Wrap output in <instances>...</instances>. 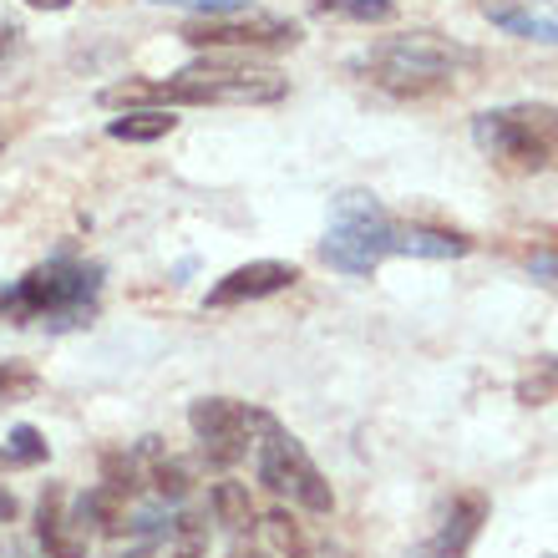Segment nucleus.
Here are the masks:
<instances>
[{
    "instance_id": "f257e3e1",
    "label": "nucleus",
    "mask_w": 558,
    "mask_h": 558,
    "mask_svg": "<svg viewBox=\"0 0 558 558\" xmlns=\"http://www.w3.org/2000/svg\"><path fill=\"white\" fill-rule=\"evenodd\" d=\"M468 46L447 41V36H432V31H412V36H386L355 61L361 72H371V82L397 97H422V92L447 87L462 66H472Z\"/></svg>"
},
{
    "instance_id": "f03ea898",
    "label": "nucleus",
    "mask_w": 558,
    "mask_h": 558,
    "mask_svg": "<svg viewBox=\"0 0 558 558\" xmlns=\"http://www.w3.org/2000/svg\"><path fill=\"white\" fill-rule=\"evenodd\" d=\"M391 254H397V219L371 193H340L330 234L320 244L325 265L340 269V275H371Z\"/></svg>"
},
{
    "instance_id": "7ed1b4c3",
    "label": "nucleus",
    "mask_w": 558,
    "mask_h": 558,
    "mask_svg": "<svg viewBox=\"0 0 558 558\" xmlns=\"http://www.w3.org/2000/svg\"><path fill=\"white\" fill-rule=\"evenodd\" d=\"M472 143L493 162L533 173L558 162V112L554 107H498L472 118Z\"/></svg>"
},
{
    "instance_id": "20e7f679",
    "label": "nucleus",
    "mask_w": 558,
    "mask_h": 558,
    "mask_svg": "<svg viewBox=\"0 0 558 558\" xmlns=\"http://www.w3.org/2000/svg\"><path fill=\"white\" fill-rule=\"evenodd\" d=\"M254 432H259V441H254L259 483H265L269 493H290V498L300 502V508H310V513H330V508H336V493L325 483V472L310 462L300 437H290L269 412H254Z\"/></svg>"
},
{
    "instance_id": "39448f33",
    "label": "nucleus",
    "mask_w": 558,
    "mask_h": 558,
    "mask_svg": "<svg viewBox=\"0 0 558 558\" xmlns=\"http://www.w3.org/2000/svg\"><path fill=\"white\" fill-rule=\"evenodd\" d=\"M92 294H97V269L72 265V259H51V265H36L21 279L15 310L57 315V325H82V315H92Z\"/></svg>"
},
{
    "instance_id": "423d86ee",
    "label": "nucleus",
    "mask_w": 558,
    "mask_h": 558,
    "mask_svg": "<svg viewBox=\"0 0 558 558\" xmlns=\"http://www.w3.org/2000/svg\"><path fill=\"white\" fill-rule=\"evenodd\" d=\"M193 437L204 441V457L214 468H234L239 457H250L254 441V407L234 397H204L189 407Z\"/></svg>"
},
{
    "instance_id": "0eeeda50",
    "label": "nucleus",
    "mask_w": 558,
    "mask_h": 558,
    "mask_svg": "<svg viewBox=\"0 0 558 558\" xmlns=\"http://www.w3.org/2000/svg\"><path fill=\"white\" fill-rule=\"evenodd\" d=\"M183 41L208 46V51H219V46L279 51V46L300 41V26H294V21H279V15H250V21H244V11H234V15H204V21H193V26L183 31Z\"/></svg>"
},
{
    "instance_id": "6e6552de",
    "label": "nucleus",
    "mask_w": 558,
    "mask_h": 558,
    "mask_svg": "<svg viewBox=\"0 0 558 558\" xmlns=\"http://www.w3.org/2000/svg\"><path fill=\"white\" fill-rule=\"evenodd\" d=\"M300 269L294 265H279V259H254V265H239L208 290L204 305L208 310H229V305H250V300H269V294L290 290Z\"/></svg>"
},
{
    "instance_id": "1a4fd4ad",
    "label": "nucleus",
    "mask_w": 558,
    "mask_h": 558,
    "mask_svg": "<svg viewBox=\"0 0 558 558\" xmlns=\"http://www.w3.org/2000/svg\"><path fill=\"white\" fill-rule=\"evenodd\" d=\"M483 15L518 41L558 46V0H487Z\"/></svg>"
},
{
    "instance_id": "9d476101",
    "label": "nucleus",
    "mask_w": 558,
    "mask_h": 558,
    "mask_svg": "<svg viewBox=\"0 0 558 558\" xmlns=\"http://www.w3.org/2000/svg\"><path fill=\"white\" fill-rule=\"evenodd\" d=\"M483 498H462L452 502V513L441 518V529L426 538L422 548H416L412 558H468L472 538H477V529H483Z\"/></svg>"
},
{
    "instance_id": "9b49d317",
    "label": "nucleus",
    "mask_w": 558,
    "mask_h": 558,
    "mask_svg": "<svg viewBox=\"0 0 558 558\" xmlns=\"http://www.w3.org/2000/svg\"><path fill=\"white\" fill-rule=\"evenodd\" d=\"M178 128V118L168 107H128L122 118L107 122V137H118V143H158Z\"/></svg>"
},
{
    "instance_id": "f8f14e48",
    "label": "nucleus",
    "mask_w": 558,
    "mask_h": 558,
    "mask_svg": "<svg viewBox=\"0 0 558 558\" xmlns=\"http://www.w3.org/2000/svg\"><path fill=\"white\" fill-rule=\"evenodd\" d=\"M82 533H122V523H128V502H122V493H112V487H92L87 498L76 502V518H72Z\"/></svg>"
},
{
    "instance_id": "ddd939ff",
    "label": "nucleus",
    "mask_w": 558,
    "mask_h": 558,
    "mask_svg": "<svg viewBox=\"0 0 558 558\" xmlns=\"http://www.w3.org/2000/svg\"><path fill=\"white\" fill-rule=\"evenodd\" d=\"M468 250H472V239H462V234L407 229V223H397V254H412V259H462Z\"/></svg>"
},
{
    "instance_id": "4468645a",
    "label": "nucleus",
    "mask_w": 558,
    "mask_h": 558,
    "mask_svg": "<svg viewBox=\"0 0 558 558\" xmlns=\"http://www.w3.org/2000/svg\"><path fill=\"white\" fill-rule=\"evenodd\" d=\"M208 502H214V518H219L223 529H250L254 523V502H250V487L244 483H214V493H208Z\"/></svg>"
},
{
    "instance_id": "2eb2a0df",
    "label": "nucleus",
    "mask_w": 558,
    "mask_h": 558,
    "mask_svg": "<svg viewBox=\"0 0 558 558\" xmlns=\"http://www.w3.org/2000/svg\"><path fill=\"white\" fill-rule=\"evenodd\" d=\"M518 401H523V407H554L558 401V355H538V361L523 371Z\"/></svg>"
},
{
    "instance_id": "dca6fc26",
    "label": "nucleus",
    "mask_w": 558,
    "mask_h": 558,
    "mask_svg": "<svg viewBox=\"0 0 558 558\" xmlns=\"http://www.w3.org/2000/svg\"><path fill=\"white\" fill-rule=\"evenodd\" d=\"M46 437L36 432V426H15L11 437H5V447H0V468H36V462H46Z\"/></svg>"
},
{
    "instance_id": "f3484780",
    "label": "nucleus",
    "mask_w": 558,
    "mask_h": 558,
    "mask_svg": "<svg viewBox=\"0 0 558 558\" xmlns=\"http://www.w3.org/2000/svg\"><path fill=\"white\" fill-rule=\"evenodd\" d=\"M310 5L325 15L361 21V26H376V21H391V15H397V0H310Z\"/></svg>"
},
{
    "instance_id": "a211bd4d",
    "label": "nucleus",
    "mask_w": 558,
    "mask_h": 558,
    "mask_svg": "<svg viewBox=\"0 0 558 558\" xmlns=\"http://www.w3.org/2000/svg\"><path fill=\"white\" fill-rule=\"evenodd\" d=\"M265 533H269V544H275L284 558H305L310 554V538L300 533V523H294L290 513H269L265 518Z\"/></svg>"
},
{
    "instance_id": "6ab92c4d",
    "label": "nucleus",
    "mask_w": 558,
    "mask_h": 558,
    "mask_svg": "<svg viewBox=\"0 0 558 558\" xmlns=\"http://www.w3.org/2000/svg\"><path fill=\"white\" fill-rule=\"evenodd\" d=\"M189 487H193V472L183 468V462H173V457H168V462L158 457V468H153V493H158L162 502H183Z\"/></svg>"
},
{
    "instance_id": "aec40b11",
    "label": "nucleus",
    "mask_w": 558,
    "mask_h": 558,
    "mask_svg": "<svg viewBox=\"0 0 558 558\" xmlns=\"http://www.w3.org/2000/svg\"><path fill=\"white\" fill-rule=\"evenodd\" d=\"M523 269H529L533 284L558 294V244H544V250H529L523 254Z\"/></svg>"
},
{
    "instance_id": "412c9836",
    "label": "nucleus",
    "mask_w": 558,
    "mask_h": 558,
    "mask_svg": "<svg viewBox=\"0 0 558 558\" xmlns=\"http://www.w3.org/2000/svg\"><path fill=\"white\" fill-rule=\"evenodd\" d=\"M158 5H178V11H193V15H234V11H250V0H158Z\"/></svg>"
},
{
    "instance_id": "4be33fe9",
    "label": "nucleus",
    "mask_w": 558,
    "mask_h": 558,
    "mask_svg": "<svg viewBox=\"0 0 558 558\" xmlns=\"http://www.w3.org/2000/svg\"><path fill=\"white\" fill-rule=\"evenodd\" d=\"M15 46H21V21L0 5V57H5V51H15Z\"/></svg>"
},
{
    "instance_id": "5701e85b",
    "label": "nucleus",
    "mask_w": 558,
    "mask_h": 558,
    "mask_svg": "<svg viewBox=\"0 0 558 558\" xmlns=\"http://www.w3.org/2000/svg\"><path fill=\"white\" fill-rule=\"evenodd\" d=\"M21 518V502H15L11 487H0V523H15Z\"/></svg>"
},
{
    "instance_id": "b1692460",
    "label": "nucleus",
    "mask_w": 558,
    "mask_h": 558,
    "mask_svg": "<svg viewBox=\"0 0 558 558\" xmlns=\"http://www.w3.org/2000/svg\"><path fill=\"white\" fill-rule=\"evenodd\" d=\"M31 11H66V5H72V0H26Z\"/></svg>"
},
{
    "instance_id": "393cba45",
    "label": "nucleus",
    "mask_w": 558,
    "mask_h": 558,
    "mask_svg": "<svg viewBox=\"0 0 558 558\" xmlns=\"http://www.w3.org/2000/svg\"><path fill=\"white\" fill-rule=\"evenodd\" d=\"M11 305H15V294H11V290H0V310H11Z\"/></svg>"
},
{
    "instance_id": "a878e982",
    "label": "nucleus",
    "mask_w": 558,
    "mask_h": 558,
    "mask_svg": "<svg viewBox=\"0 0 558 558\" xmlns=\"http://www.w3.org/2000/svg\"><path fill=\"white\" fill-rule=\"evenodd\" d=\"M5 386H11V376H5V371H0V391H5Z\"/></svg>"
},
{
    "instance_id": "bb28decb",
    "label": "nucleus",
    "mask_w": 558,
    "mask_h": 558,
    "mask_svg": "<svg viewBox=\"0 0 558 558\" xmlns=\"http://www.w3.org/2000/svg\"><path fill=\"white\" fill-rule=\"evenodd\" d=\"M234 558H265V554H234Z\"/></svg>"
}]
</instances>
